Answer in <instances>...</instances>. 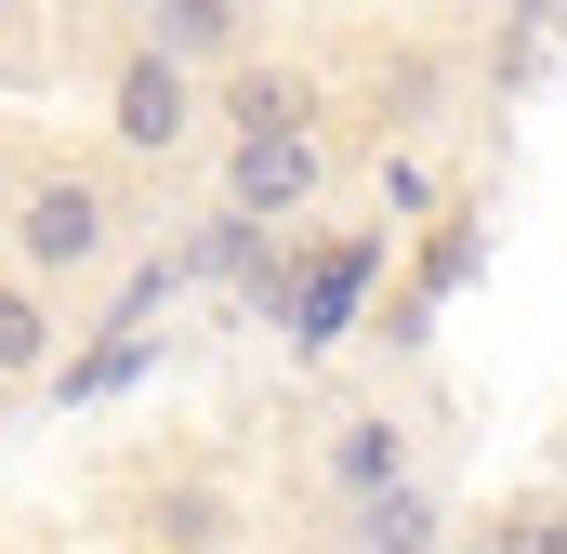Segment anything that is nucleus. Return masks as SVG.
Wrapping results in <instances>:
<instances>
[{"mask_svg": "<svg viewBox=\"0 0 567 554\" xmlns=\"http://www.w3.org/2000/svg\"><path fill=\"white\" fill-rule=\"evenodd\" d=\"M120 225H133V212H120L106 172H27L0 238H13V265L40 277V290H66V277H106V265H120Z\"/></svg>", "mask_w": 567, "mask_h": 554, "instance_id": "obj_1", "label": "nucleus"}, {"mask_svg": "<svg viewBox=\"0 0 567 554\" xmlns=\"http://www.w3.org/2000/svg\"><path fill=\"white\" fill-rule=\"evenodd\" d=\"M212 133V80L185 66V53H158V40H133L120 66H106V145L120 158H172V145Z\"/></svg>", "mask_w": 567, "mask_h": 554, "instance_id": "obj_2", "label": "nucleus"}, {"mask_svg": "<svg viewBox=\"0 0 567 554\" xmlns=\"http://www.w3.org/2000/svg\"><path fill=\"white\" fill-rule=\"evenodd\" d=\"M317 172H330V158H317V120H303V133H238L225 145V212H238V225H278V212L317 198Z\"/></svg>", "mask_w": 567, "mask_h": 554, "instance_id": "obj_3", "label": "nucleus"}, {"mask_svg": "<svg viewBox=\"0 0 567 554\" xmlns=\"http://www.w3.org/2000/svg\"><path fill=\"white\" fill-rule=\"evenodd\" d=\"M212 106H225V133H303V120H317V80L238 53V66H212Z\"/></svg>", "mask_w": 567, "mask_h": 554, "instance_id": "obj_4", "label": "nucleus"}, {"mask_svg": "<svg viewBox=\"0 0 567 554\" xmlns=\"http://www.w3.org/2000/svg\"><path fill=\"white\" fill-rule=\"evenodd\" d=\"M145 40H158V53H185V66L212 80V66H238V53H251V0H145Z\"/></svg>", "mask_w": 567, "mask_h": 554, "instance_id": "obj_5", "label": "nucleus"}, {"mask_svg": "<svg viewBox=\"0 0 567 554\" xmlns=\"http://www.w3.org/2000/svg\"><path fill=\"white\" fill-rule=\"evenodd\" d=\"M396 475H410V422H383V410L330 422V489H343V502H370V489H396Z\"/></svg>", "mask_w": 567, "mask_h": 554, "instance_id": "obj_6", "label": "nucleus"}, {"mask_svg": "<svg viewBox=\"0 0 567 554\" xmlns=\"http://www.w3.org/2000/svg\"><path fill=\"white\" fill-rule=\"evenodd\" d=\"M40 370H53V290L0 265V383H40Z\"/></svg>", "mask_w": 567, "mask_h": 554, "instance_id": "obj_7", "label": "nucleus"}, {"mask_svg": "<svg viewBox=\"0 0 567 554\" xmlns=\"http://www.w3.org/2000/svg\"><path fill=\"white\" fill-rule=\"evenodd\" d=\"M357 277H370V238H343L330 265L303 277V317H290V343H303V357H330V343H343V317H357Z\"/></svg>", "mask_w": 567, "mask_h": 554, "instance_id": "obj_8", "label": "nucleus"}, {"mask_svg": "<svg viewBox=\"0 0 567 554\" xmlns=\"http://www.w3.org/2000/svg\"><path fill=\"white\" fill-rule=\"evenodd\" d=\"M555 13H567V0H515V53H502V66H542V40H555Z\"/></svg>", "mask_w": 567, "mask_h": 554, "instance_id": "obj_9", "label": "nucleus"}, {"mask_svg": "<svg viewBox=\"0 0 567 554\" xmlns=\"http://www.w3.org/2000/svg\"><path fill=\"white\" fill-rule=\"evenodd\" d=\"M410 13H435V0H410Z\"/></svg>", "mask_w": 567, "mask_h": 554, "instance_id": "obj_10", "label": "nucleus"}]
</instances>
